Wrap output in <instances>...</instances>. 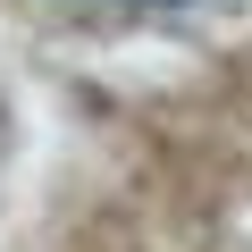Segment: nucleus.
Segmentation results:
<instances>
[{
	"instance_id": "1",
	"label": "nucleus",
	"mask_w": 252,
	"mask_h": 252,
	"mask_svg": "<svg viewBox=\"0 0 252 252\" xmlns=\"http://www.w3.org/2000/svg\"><path fill=\"white\" fill-rule=\"evenodd\" d=\"M84 235V252H252V109L152 143L135 185Z\"/></svg>"
}]
</instances>
